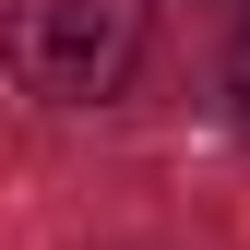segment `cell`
<instances>
[{
	"instance_id": "cell-1",
	"label": "cell",
	"mask_w": 250,
	"mask_h": 250,
	"mask_svg": "<svg viewBox=\"0 0 250 250\" xmlns=\"http://www.w3.org/2000/svg\"><path fill=\"white\" fill-rule=\"evenodd\" d=\"M143 60V0H0V72L48 107H96Z\"/></svg>"
},
{
	"instance_id": "cell-2",
	"label": "cell",
	"mask_w": 250,
	"mask_h": 250,
	"mask_svg": "<svg viewBox=\"0 0 250 250\" xmlns=\"http://www.w3.org/2000/svg\"><path fill=\"white\" fill-rule=\"evenodd\" d=\"M227 83H238V107H250V24H238V60H227Z\"/></svg>"
}]
</instances>
